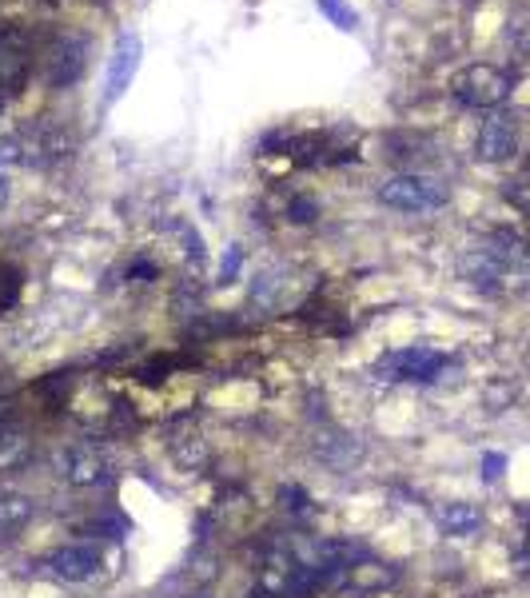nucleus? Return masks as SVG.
I'll list each match as a JSON object with an SVG mask.
<instances>
[{"instance_id": "obj_1", "label": "nucleus", "mask_w": 530, "mask_h": 598, "mask_svg": "<svg viewBox=\"0 0 530 598\" xmlns=\"http://www.w3.org/2000/svg\"><path fill=\"white\" fill-rule=\"evenodd\" d=\"M458 275L478 292H527L530 287V243L515 231H490L487 240L470 243Z\"/></svg>"}, {"instance_id": "obj_2", "label": "nucleus", "mask_w": 530, "mask_h": 598, "mask_svg": "<svg viewBox=\"0 0 530 598\" xmlns=\"http://www.w3.org/2000/svg\"><path fill=\"white\" fill-rule=\"evenodd\" d=\"M73 132L61 124V120H53V116H36V120H29V124L21 128V132H12L4 144H0V160H21L24 168H56L61 160L73 156Z\"/></svg>"}, {"instance_id": "obj_3", "label": "nucleus", "mask_w": 530, "mask_h": 598, "mask_svg": "<svg viewBox=\"0 0 530 598\" xmlns=\"http://www.w3.org/2000/svg\"><path fill=\"white\" fill-rule=\"evenodd\" d=\"M451 96L463 108H483L495 112L510 100V76L502 73L499 64H467L451 76Z\"/></svg>"}, {"instance_id": "obj_4", "label": "nucleus", "mask_w": 530, "mask_h": 598, "mask_svg": "<svg viewBox=\"0 0 530 598\" xmlns=\"http://www.w3.org/2000/svg\"><path fill=\"white\" fill-rule=\"evenodd\" d=\"M379 204L391 211H403V216H423V211H435L447 204V184L419 176V172H403V176H391L387 184H379Z\"/></svg>"}, {"instance_id": "obj_5", "label": "nucleus", "mask_w": 530, "mask_h": 598, "mask_svg": "<svg viewBox=\"0 0 530 598\" xmlns=\"http://www.w3.org/2000/svg\"><path fill=\"white\" fill-rule=\"evenodd\" d=\"M522 144V116L510 112V108H495V112L478 124V137H475V156L483 164H502L519 152Z\"/></svg>"}, {"instance_id": "obj_6", "label": "nucleus", "mask_w": 530, "mask_h": 598, "mask_svg": "<svg viewBox=\"0 0 530 598\" xmlns=\"http://www.w3.org/2000/svg\"><path fill=\"white\" fill-rule=\"evenodd\" d=\"M88 53H93L88 36H76V32L61 36V41L48 48V56H44V85L48 88L76 85L84 76V68H88Z\"/></svg>"}, {"instance_id": "obj_7", "label": "nucleus", "mask_w": 530, "mask_h": 598, "mask_svg": "<svg viewBox=\"0 0 530 598\" xmlns=\"http://www.w3.org/2000/svg\"><path fill=\"white\" fill-rule=\"evenodd\" d=\"M56 471L68 487H100L108 483V455L96 447V443H73V447H64L56 455Z\"/></svg>"}, {"instance_id": "obj_8", "label": "nucleus", "mask_w": 530, "mask_h": 598, "mask_svg": "<svg viewBox=\"0 0 530 598\" xmlns=\"http://www.w3.org/2000/svg\"><path fill=\"white\" fill-rule=\"evenodd\" d=\"M140 61H144V44L136 32H120L112 44V56H108V73H105V105H116L120 96L128 93V85L140 73Z\"/></svg>"}, {"instance_id": "obj_9", "label": "nucleus", "mask_w": 530, "mask_h": 598, "mask_svg": "<svg viewBox=\"0 0 530 598\" xmlns=\"http://www.w3.org/2000/svg\"><path fill=\"white\" fill-rule=\"evenodd\" d=\"M32 73V44L21 29H0V100L17 96Z\"/></svg>"}, {"instance_id": "obj_10", "label": "nucleus", "mask_w": 530, "mask_h": 598, "mask_svg": "<svg viewBox=\"0 0 530 598\" xmlns=\"http://www.w3.org/2000/svg\"><path fill=\"white\" fill-rule=\"evenodd\" d=\"M447 368V356H439V351H431V347H407V351H396V356H387L379 368H375V376L383 379H435L439 371Z\"/></svg>"}, {"instance_id": "obj_11", "label": "nucleus", "mask_w": 530, "mask_h": 598, "mask_svg": "<svg viewBox=\"0 0 530 598\" xmlns=\"http://www.w3.org/2000/svg\"><path fill=\"white\" fill-rule=\"evenodd\" d=\"M100 567H105V555H100V546L96 543L61 546L53 555V570H56V578H64V583H88L93 575H100Z\"/></svg>"}, {"instance_id": "obj_12", "label": "nucleus", "mask_w": 530, "mask_h": 598, "mask_svg": "<svg viewBox=\"0 0 530 598\" xmlns=\"http://www.w3.org/2000/svg\"><path fill=\"white\" fill-rule=\"evenodd\" d=\"M439 531L451 539H467L475 535L478 526H483V511H478L475 503H447V507H439Z\"/></svg>"}, {"instance_id": "obj_13", "label": "nucleus", "mask_w": 530, "mask_h": 598, "mask_svg": "<svg viewBox=\"0 0 530 598\" xmlns=\"http://www.w3.org/2000/svg\"><path fill=\"white\" fill-rule=\"evenodd\" d=\"M36 514V499L21 487H0V531H21Z\"/></svg>"}, {"instance_id": "obj_14", "label": "nucleus", "mask_w": 530, "mask_h": 598, "mask_svg": "<svg viewBox=\"0 0 530 598\" xmlns=\"http://www.w3.org/2000/svg\"><path fill=\"white\" fill-rule=\"evenodd\" d=\"M172 459L184 467V471H196V467H204L208 463V447H204V439H199L196 431H172Z\"/></svg>"}, {"instance_id": "obj_15", "label": "nucleus", "mask_w": 530, "mask_h": 598, "mask_svg": "<svg viewBox=\"0 0 530 598\" xmlns=\"http://www.w3.org/2000/svg\"><path fill=\"white\" fill-rule=\"evenodd\" d=\"M29 459H32V435L17 423L12 431L0 435V471H17Z\"/></svg>"}, {"instance_id": "obj_16", "label": "nucleus", "mask_w": 530, "mask_h": 598, "mask_svg": "<svg viewBox=\"0 0 530 598\" xmlns=\"http://www.w3.org/2000/svg\"><path fill=\"white\" fill-rule=\"evenodd\" d=\"M507 44L515 48V53L530 56V4L519 12H510V21H507Z\"/></svg>"}, {"instance_id": "obj_17", "label": "nucleus", "mask_w": 530, "mask_h": 598, "mask_svg": "<svg viewBox=\"0 0 530 598\" xmlns=\"http://www.w3.org/2000/svg\"><path fill=\"white\" fill-rule=\"evenodd\" d=\"M320 9L327 12V17H332V21L339 24V29H355V12L344 9L339 0H320Z\"/></svg>"}, {"instance_id": "obj_18", "label": "nucleus", "mask_w": 530, "mask_h": 598, "mask_svg": "<svg viewBox=\"0 0 530 598\" xmlns=\"http://www.w3.org/2000/svg\"><path fill=\"white\" fill-rule=\"evenodd\" d=\"M17 407H12V399H0V435H4V431H12L17 427Z\"/></svg>"}, {"instance_id": "obj_19", "label": "nucleus", "mask_w": 530, "mask_h": 598, "mask_svg": "<svg viewBox=\"0 0 530 598\" xmlns=\"http://www.w3.org/2000/svg\"><path fill=\"white\" fill-rule=\"evenodd\" d=\"M9 172H4V168H0V208H4V204H9Z\"/></svg>"}, {"instance_id": "obj_20", "label": "nucleus", "mask_w": 530, "mask_h": 598, "mask_svg": "<svg viewBox=\"0 0 530 598\" xmlns=\"http://www.w3.org/2000/svg\"><path fill=\"white\" fill-rule=\"evenodd\" d=\"M0 379H4V359H0Z\"/></svg>"}]
</instances>
